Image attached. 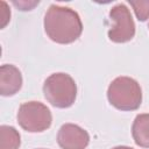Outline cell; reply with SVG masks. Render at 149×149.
<instances>
[{"label":"cell","instance_id":"1","mask_svg":"<svg viewBox=\"0 0 149 149\" xmlns=\"http://www.w3.org/2000/svg\"><path fill=\"white\" fill-rule=\"evenodd\" d=\"M44 30L51 41L59 44H69L81 35L83 23L74 9L51 5L44 15Z\"/></svg>","mask_w":149,"mask_h":149},{"label":"cell","instance_id":"2","mask_svg":"<svg viewBox=\"0 0 149 149\" xmlns=\"http://www.w3.org/2000/svg\"><path fill=\"white\" fill-rule=\"evenodd\" d=\"M109 104L120 111H135L142 102L140 84L130 77L121 76L113 79L107 88Z\"/></svg>","mask_w":149,"mask_h":149},{"label":"cell","instance_id":"3","mask_svg":"<svg viewBox=\"0 0 149 149\" xmlns=\"http://www.w3.org/2000/svg\"><path fill=\"white\" fill-rule=\"evenodd\" d=\"M44 98L54 107L68 108L73 105L77 97V85L74 79L64 72L50 74L43 84Z\"/></svg>","mask_w":149,"mask_h":149},{"label":"cell","instance_id":"4","mask_svg":"<svg viewBox=\"0 0 149 149\" xmlns=\"http://www.w3.org/2000/svg\"><path fill=\"white\" fill-rule=\"evenodd\" d=\"M16 119L21 128L29 133L44 132L52 122L50 109L40 101L23 102L19 107Z\"/></svg>","mask_w":149,"mask_h":149},{"label":"cell","instance_id":"5","mask_svg":"<svg viewBox=\"0 0 149 149\" xmlns=\"http://www.w3.org/2000/svg\"><path fill=\"white\" fill-rule=\"evenodd\" d=\"M113 26L108 30V38L114 43H125L135 35V23L130 10L125 3H118L109 10Z\"/></svg>","mask_w":149,"mask_h":149},{"label":"cell","instance_id":"6","mask_svg":"<svg viewBox=\"0 0 149 149\" xmlns=\"http://www.w3.org/2000/svg\"><path fill=\"white\" fill-rule=\"evenodd\" d=\"M57 143L62 149H85L90 143V135L78 125L64 123L57 133Z\"/></svg>","mask_w":149,"mask_h":149},{"label":"cell","instance_id":"7","mask_svg":"<svg viewBox=\"0 0 149 149\" xmlns=\"http://www.w3.org/2000/svg\"><path fill=\"white\" fill-rule=\"evenodd\" d=\"M22 87L21 71L13 64H3L0 68V93L3 97H10L17 93Z\"/></svg>","mask_w":149,"mask_h":149},{"label":"cell","instance_id":"8","mask_svg":"<svg viewBox=\"0 0 149 149\" xmlns=\"http://www.w3.org/2000/svg\"><path fill=\"white\" fill-rule=\"evenodd\" d=\"M134 142L142 148H149V113L136 115L132 126Z\"/></svg>","mask_w":149,"mask_h":149},{"label":"cell","instance_id":"9","mask_svg":"<svg viewBox=\"0 0 149 149\" xmlns=\"http://www.w3.org/2000/svg\"><path fill=\"white\" fill-rule=\"evenodd\" d=\"M20 144L19 132L12 126L2 125L0 127V149H19Z\"/></svg>","mask_w":149,"mask_h":149},{"label":"cell","instance_id":"10","mask_svg":"<svg viewBox=\"0 0 149 149\" xmlns=\"http://www.w3.org/2000/svg\"><path fill=\"white\" fill-rule=\"evenodd\" d=\"M130 6L139 21H147L149 19V0H129Z\"/></svg>","mask_w":149,"mask_h":149},{"label":"cell","instance_id":"11","mask_svg":"<svg viewBox=\"0 0 149 149\" xmlns=\"http://www.w3.org/2000/svg\"><path fill=\"white\" fill-rule=\"evenodd\" d=\"M10 19V10L5 1H0V28H5Z\"/></svg>","mask_w":149,"mask_h":149},{"label":"cell","instance_id":"12","mask_svg":"<svg viewBox=\"0 0 149 149\" xmlns=\"http://www.w3.org/2000/svg\"><path fill=\"white\" fill-rule=\"evenodd\" d=\"M112 149H134L132 147H128V146H118V147H114Z\"/></svg>","mask_w":149,"mask_h":149},{"label":"cell","instance_id":"13","mask_svg":"<svg viewBox=\"0 0 149 149\" xmlns=\"http://www.w3.org/2000/svg\"><path fill=\"white\" fill-rule=\"evenodd\" d=\"M40 149H43V148H40Z\"/></svg>","mask_w":149,"mask_h":149},{"label":"cell","instance_id":"14","mask_svg":"<svg viewBox=\"0 0 149 149\" xmlns=\"http://www.w3.org/2000/svg\"><path fill=\"white\" fill-rule=\"evenodd\" d=\"M148 28H149V24H148Z\"/></svg>","mask_w":149,"mask_h":149}]
</instances>
